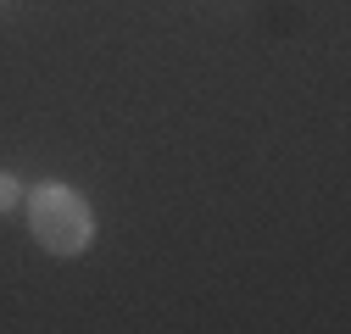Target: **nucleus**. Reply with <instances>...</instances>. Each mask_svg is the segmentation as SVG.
<instances>
[{"label": "nucleus", "instance_id": "1", "mask_svg": "<svg viewBox=\"0 0 351 334\" xmlns=\"http://www.w3.org/2000/svg\"><path fill=\"white\" fill-rule=\"evenodd\" d=\"M28 229L34 240L51 250V257H78L84 245L95 240V212L84 206L78 190L67 184H39L28 195Z\"/></svg>", "mask_w": 351, "mask_h": 334}, {"label": "nucleus", "instance_id": "2", "mask_svg": "<svg viewBox=\"0 0 351 334\" xmlns=\"http://www.w3.org/2000/svg\"><path fill=\"white\" fill-rule=\"evenodd\" d=\"M17 195H23V184H17L12 173H0V212H12V206H17Z\"/></svg>", "mask_w": 351, "mask_h": 334}]
</instances>
